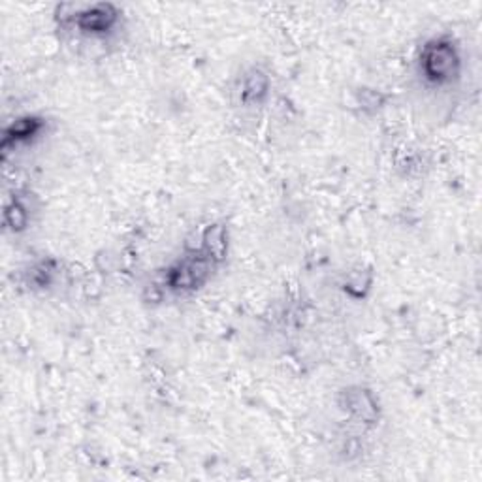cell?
<instances>
[{"label":"cell","instance_id":"6da1fadb","mask_svg":"<svg viewBox=\"0 0 482 482\" xmlns=\"http://www.w3.org/2000/svg\"><path fill=\"white\" fill-rule=\"evenodd\" d=\"M456 66L454 50L449 45H433L430 47L424 57V68H426L427 76L435 77V79H443V77L452 76Z\"/></svg>","mask_w":482,"mask_h":482},{"label":"cell","instance_id":"7a4b0ae2","mask_svg":"<svg viewBox=\"0 0 482 482\" xmlns=\"http://www.w3.org/2000/svg\"><path fill=\"white\" fill-rule=\"evenodd\" d=\"M206 275V266L202 262H189L183 264L176 274L172 283L176 286H194L203 279Z\"/></svg>","mask_w":482,"mask_h":482},{"label":"cell","instance_id":"3957f363","mask_svg":"<svg viewBox=\"0 0 482 482\" xmlns=\"http://www.w3.org/2000/svg\"><path fill=\"white\" fill-rule=\"evenodd\" d=\"M266 85H268V82L262 74H251L245 82V94L252 96V99H258L266 91Z\"/></svg>","mask_w":482,"mask_h":482}]
</instances>
